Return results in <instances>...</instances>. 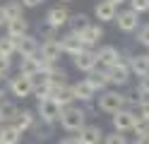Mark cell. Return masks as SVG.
I'll use <instances>...</instances> for the list:
<instances>
[{"label": "cell", "instance_id": "obj_16", "mask_svg": "<svg viewBox=\"0 0 149 144\" xmlns=\"http://www.w3.org/2000/svg\"><path fill=\"white\" fill-rule=\"evenodd\" d=\"M60 48H63V55H70V58H74L77 53L84 51V46H82V41H79V36L72 34V31H68L65 36H60Z\"/></svg>", "mask_w": 149, "mask_h": 144}, {"label": "cell", "instance_id": "obj_35", "mask_svg": "<svg viewBox=\"0 0 149 144\" xmlns=\"http://www.w3.org/2000/svg\"><path fill=\"white\" fill-rule=\"evenodd\" d=\"M19 3H22V7H24V10H34V7L43 5L46 0H19Z\"/></svg>", "mask_w": 149, "mask_h": 144}, {"label": "cell", "instance_id": "obj_13", "mask_svg": "<svg viewBox=\"0 0 149 144\" xmlns=\"http://www.w3.org/2000/svg\"><path fill=\"white\" fill-rule=\"evenodd\" d=\"M96 60H99V67L108 70V67H113L120 60V51L116 46H99L96 48Z\"/></svg>", "mask_w": 149, "mask_h": 144}, {"label": "cell", "instance_id": "obj_6", "mask_svg": "<svg viewBox=\"0 0 149 144\" xmlns=\"http://www.w3.org/2000/svg\"><path fill=\"white\" fill-rule=\"evenodd\" d=\"M68 22H70V10L65 7V5H53V7H48V12H46V26L60 31L63 26H68Z\"/></svg>", "mask_w": 149, "mask_h": 144}, {"label": "cell", "instance_id": "obj_4", "mask_svg": "<svg viewBox=\"0 0 149 144\" xmlns=\"http://www.w3.org/2000/svg\"><path fill=\"white\" fill-rule=\"evenodd\" d=\"M60 113H63V108H60L53 99H41V101H36V118H39L41 122L55 125V122L60 120Z\"/></svg>", "mask_w": 149, "mask_h": 144}, {"label": "cell", "instance_id": "obj_23", "mask_svg": "<svg viewBox=\"0 0 149 144\" xmlns=\"http://www.w3.org/2000/svg\"><path fill=\"white\" fill-rule=\"evenodd\" d=\"M89 24H91V17H89L87 12H74V15H70V22H68V26H70V31H72V34L84 31Z\"/></svg>", "mask_w": 149, "mask_h": 144}, {"label": "cell", "instance_id": "obj_33", "mask_svg": "<svg viewBox=\"0 0 149 144\" xmlns=\"http://www.w3.org/2000/svg\"><path fill=\"white\" fill-rule=\"evenodd\" d=\"M137 94L139 96H149V74L137 79Z\"/></svg>", "mask_w": 149, "mask_h": 144}, {"label": "cell", "instance_id": "obj_39", "mask_svg": "<svg viewBox=\"0 0 149 144\" xmlns=\"http://www.w3.org/2000/svg\"><path fill=\"white\" fill-rule=\"evenodd\" d=\"M5 103H7V96H5V91H3V89H0V108H3Z\"/></svg>", "mask_w": 149, "mask_h": 144}, {"label": "cell", "instance_id": "obj_12", "mask_svg": "<svg viewBox=\"0 0 149 144\" xmlns=\"http://www.w3.org/2000/svg\"><path fill=\"white\" fill-rule=\"evenodd\" d=\"M72 86V94H74V101H79V103H91L96 99V89L89 84V79L84 77V79H79V82H74V84H70Z\"/></svg>", "mask_w": 149, "mask_h": 144}, {"label": "cell", "instance_id": "obj_32", "mask_svg": "<svg viewBox=\"0 0 149 144\" xmlns=\"http://www.w3.org/2000/svg\"><path fill=\"white\" fill-rule=\"evenodd\" d=\"M12 70V58H3L0 55V79H7Z\"/></svg>", "mask_w": 149, "mask_h": 144}, {"label": "cell", "instance_id": "obj_21", "mask_svg": "<svg viewBox=\"0 0 149 144\" xmlns=\"http://www.w3.org/2000/svg\"><path fill=\"white\" fill-rule=\"evenodd\" d=\"M5 31H7V36L19 38V36H24V34H29V22H26V17L10 19V22L5 24Z\"/></svg>", "mask_w": 149, "mask_h": 144}, {"label": "cell", "instance_id": "obj_28", "mask_svg": "<svg viewBox=\"0 0 149 144\" xmlns=\"http://www.w3.org/2000/svg\"><path fill=\"white\" fill-rule=\"evenodd\" d=\"M31 132L36 134V139H48V137H53V125L51 122H36L31 127Z\"/></svg>", "mask_w": 149, "mask_h": 144}, {"label": "cell", "instance_id": "obj_14", "mask_svg": "<svg viewBox=\"0 0 149 144\" xmlns=\"http://www.w3.org/2000/svg\"><path fill=\"white\" fill-rule=\"evenodd\" d=\"M116 15H118V7L108 0H99L94 5V17L99 19V24H108V22H116Z\"/></svg>", "mask_w": 149, "mask_h": 144}, {"label": "cell", "instance_id": "obj_5", "mask_svg": "<svg viewBox=\"0 0 149 144\" xmlns=\"http://www.w3.org/2000/svg\"><path fill=\"white\" fill-rule=\"evenodd\" d=\"M116 24H118V29L123 34H132V31H137L139 26H142V19H139V15L135 12V10H118V15H116Z\"/></svg>", "mask_w": 149, "mask_h": 144}, {"label": "cell", "instance_id": "obj_1", "mask_svg": "<svg viewBox=\"0 0 149 144\" xmlns=\"http://www.w3.org/2000/svg\"><path fill=\"white\" fill-rule=\"evenodd\" d=\"M58 122L65 132H79L87 125V111L82 106H68V108H63Z\"/></svg>", "mask_w": 149, "mask_h": 144}, {"label": "cell", "instance_id": "obj_17", "mask_svg": "<svg viewBox=\"0 0 149 144\" xmlns=\"http://www.w3.org/2000/svg\"><path fill=\"white\" fill-rule=\"evenodd\" d=\"M51 99L60 106V108H68V106H74V94H72V86L70 84H60L51 89Z\"/></svg>", "mask_w": 149, "mask_h": 144}, {"label": "cell", "instance_id": "obj_40", "mask_svg": "<svg viewBox=\"0 0 149 144\" xmlns=\"http://www.w3.org/2000/svg\"><path fill=\"white\" fill-rule=\"evenodd\" d=\"M108 3H113L116 7H120V5H125V3H127V0H108Z\"/></svg>", "mask_w": 149, "mask_h": 144}, {"label": "cell", "instance_id": "obj_34", "mask_svg": "<svg viewBox=\"0 0 149 144\" xmlns=\"http://www.w3.org/2000/svg\"><path fill=\"white\" fill-rule=\"evenodd\" d=\"M137 113L142 115L144 120H149V96H142V101H139V106H137Z\"/></svg>", "mask_w": 149, "mask_h": 144}, {"label": "cell", "instance_id": "obj_24", "mask_svg": "<svg viewBox=\"0 0 149 144\" xmlns=\"http://www.w3.org/2000/svg\"><path fill=\"white\" fill-rule=\"evenodd\" d=\"M22 132L15 125H0V144H19Z\"/></svg>", "mask_w": 149, "mask_h": 144}, {"label": "cell", "instance_id": "obj_7", "mask_svg": "<svg viewBox=\"0 0 149 144\" xmlns=\"http://www.w3.org/2000/svg\"><path fill=\"white\" fill-rule=\"evenodd\" d=\"M135 118H137V111H132V108H120L118 113H113L111 115V122H113V130L116 132H130L135 127Z\"/></svg>", "mask_w": 149, "mask_h": 144}, {"label": "cell", "instance_id": "obj_37", "mask_svg": "<svg viewBox=\"0 0 149 144\" xmlns=\"http://www.w3.org/2000/svg\"><path fill=\"white\" fill-rule=\"evenodd\" d=\"M60 144H79V139H77V134H74V137H65V139H60Z\"/></svg>", "mask_w": 149, "mask_h": 144}, {"label": "cell", "instance_id": "obj_11", "mask_svg": "<svg viewBox=\"0 0 149 144\" xmlns=\"http://www.w3.org/2000/svg\"><path fill=\"white\" fill-rule=\"evenodd\" d=\"M63 55V48H60V38H48V41H41V48H39V58L46 63H58Z\"/></svg>", "mask_w": 149, "mask_h": 144}, {"label": "cell", "instance_id": "obj_20", "mask_svg": "<svg viewBox=\"0 0 149 144\" xmlns=\"http://www.w3.org/2000/svg\"><path fill=\"white\" fill-rule=\"evenodd\" d=\"M36 120H39V118H36V111H19V115L15 118L12 125L24 134V132H29L34 125H36Z\"/></svg>", "mask_w": 149, "mask_h": 144}, {"label": "cell", "instance_id": "obj_19", "mask_svg": "<svg viewBox=\"0 0 149 144\" xmlns=\"http://www.w3.org/2000/svg\"><path fill=\"white\" fill-rule=\"evenodd\" d=\"M89 84L94 86L96 91H106L111 86V77H108V70H104V67H96L94 72H89Z\"/></svg>", "mask_w": 149, "mask_h": 144}, {"label": "cell", "instance_id": "obj_31", "mask_svg": "<svg viewBox=\"0 0 149 144\" xmlns=\"http://www.w3.org/2000/svg\"><path fill=\"white\" fill-rule=\"evenodd\" d=\"M127 3H130V10H135L137 15L149 12V0H127Z\"/></svg>", "mask_w": 149, "mask_h": 144}, {"label": "cell", "instance_id": "obj_22", "mask_svg": "<svg viewBox=\"0 0 149 144\" xmlns=\"http://www.w3.org/2000/svg\"><path fill=\"white\" fill-rule=\"evenodd\" d=\"M19 72L26 74V77H34L36 72H41V58L34 55V58H19Z\"/></svg>", "mask_w": 149, "mask_h": 144}, {"label": "cell", "instance_id": "obj_25", "mask_svg": "<svg viewBox=\"0 0 149 144\" xmlns=\"http://www.w3.org/2000/svg\"><path fill=\"white\" fill-rule=\"evenodd\" d=\"M17 115H19V108H17V103L7 101L3 108H0V125H12Z\"/></svg>", "mask_w": 149, "mask_h": 144}, {"label": "cell", "instance_id": "obj_27", "mask_svg": "<svg viewBox=\"0 0 149 144\" xmlns=\"http://www.w3.org/2000/svg\"><path fill=\"white\" fill-rule=\"evenodd\" d=\"M0 55L3 58H12L17 55V46H15V38L12 36H0Z\"/></svg>", "mask_w": 149, "mask_h": 144}, {"label": "cell", "instance_id": "obj_41", "mask_svg": "<svg viewBox=\"0 0 149 144\" xmlns=\"http://www.w3.org/2000/svg\"><path fill=\"white\" fill-rule=\"evenodd\" d=\"M60 3H63V5H68V3H74V0H60Z\"/></svg>", "mask_w": 149, "mask_h": 144}, {"label": "cell", "instance_id": "obj_29", "mask_svg": "<svg viewBox=\"0 0 149 144\" xmlns=\"http://www.w3.org/2000/svg\"><path fill=\"white\" fill-rule=\"evenodd\" d=\"M101 144H130L127 142V137H125V134L123 132H111V134H106V137H104V142H101Z\"/></svg>", "mask_w": 149, "mask_h": 144}, {"label": "cell", "instance_id": "obj_3", "mask_svg": "<svg viewBox=\"0 0 149 144\" xmlns=\"http://www.w3.org/2000/svg\"><path fill=\"white\" fill-rule=\"evenodd\" d=\"M7 89H10V94L17 96V99H29V96H34L31 77H26V74H22V72H17L15 77L7 79Z\"/></svg>", "mask_w": 149, "mask_h": 144}, {"label": "cell", "instance_id": "obj_2", "mask_svg": "<svg viewBox=\"0 0 149 144\" xmlns=\"http://www.w3.org/2000/svg\"><path fill=\"white\" fill-rule=\"evenodd\" d=\"M96 108L106 115H113L120 108H125V94H120L118 89H106L96 96Z\"/></svg>", "mask_w": 149, "mask_h": 144}, {"label": "cell", "instance_id": "obj_18", "mask_svg": "<svg viewBox=\"0 0 149 144\" xmlns=\"http://www.w3.org/2000/svg\"><path fill=\"white\" fill-rule=\"evenodd\" d=\"M77 139H79V144H101L104 142V130L99 125H84L77 132Z\"/></svg>", "mask_w": 149, "mask_h": 144}, {"label": "cell", "instance_id": "obj_42", "mask_svg": "<svg viewBox=\"0 0 149 144\" xmlns=\"http://www.w3.org/2000/svg\"><path fill=\"white\" fill-rule=\"evenodd\" d=\"M147 55H149V53H147Z\"/></svg>", "mask_w": 149, "mask_h": 144}, {"label": "cell", "instance_id": "obj_8", "mask_svg": "<svg viewBox=\"0 0 149 144\" xmlns=\"http://www.w3.org/2000/svg\"><path fill=\"white\" fill-rule=\"evenodd\" d=\"M77 36H79V41H82V46H84V48H89V51H96L99 41L104 38V24L91 22V24L84 29V31H79Z\"/></svg>", "mask_w": 149, "mask_h": 144}, {"label": "cell", "instance_id": "obj_36", "mask_svg": "<svg viewBox=\"0 0 149 144\" xmlns=\"http://www.w3.org/2000/svg\"><path fill=\"white\" fill-rule=\"evenodd\" d=\"M135 144H149V130L142 132V134H137V137H135Z\"/></svg>", "mask_w": 149, "mask_h": 144}, {"label": "cell", "instance_id": "obj_9", "mask_svg": "<svg viewBox=\"0 0 149 144\" xmlns=\"http://www.w3.org/2000/svg\"><path fill=\"white\" fill-rule=\"evenodd\" d=\"M15 46H17V55L19 58H34V55H39V38L31 36V34H24L19 38H15Z\"/></svg>", "mask_w": 149, "mask_h": 144}, {"label": "cell", "instance_id": "obj_38", "mask_svg": "<svg viewBox=\"0 0 149 144\" xmlns=\"http://www.w3.org/2000/svg\"><path fill=\"white\" fill-rule=\"evenodd\" d=\"M7 24V17H5V10H3V5H0V26H5Z\"/></svg>", "mask_w": 149, "mask_h": 144}, {"label": "cell", "instance_id": "obj_30", "mask_svg": "<svg viewBox=\"0 0 149 144\" xmlns=\"http://www.w3.org/2000/svg\"><path fill=\"white\" fill-rule=\"evenodd\" d=\"M137 43L144 46V48H149V24H142V26L137 29Z\"/></svg>", "mask_w": 149, "mask_h": 144}, {"label": "cell", "instance_id": "obj_26", "mask_svg": "<svg viewBox=\"0 0 149 144\" xmlns=\"http://www.w3.org/2000/svg\"><path fill=\"white\" fill-rule=\"evenodd\" d=\"M3 10H5L7 22H10V19H17V17H24V7H22L19 0H10V3H5Z\"/></svg>", "mask_w": 149, "mask_h": 144}, {"label": "cell", "instance_id": "obj_10", "mask_svg": "<svg viewBox=\"0 0 149 144\" xmlns=\"http://www.w3.org/2000/svg\"><path fill=\"white\" fill-rule=\"evenodd\" d=\"M72 63H74V67H77L79 72H84V74L94 72L96 67H99V60H96V51H89V48H84L82 53H77V55L72 58Z\"/></svg>", "mask_w": 149, "mask_h": 144}, {"label": "cell", "instance_id": "obj_15", "mask_svg": "<svg viewBox=\"0 0 149 144\" xmlns=\"http://www.w3.org/2000/svg\"><path fill=\"white\" fill-rule=\"evenodd\" d=\"M127 65H130L132 77H137V79L149 74V55L147 53H132V55H130V60H127Z\"/></svg>", "mask_w": 149, "mask_h": 144}]
</instances>
